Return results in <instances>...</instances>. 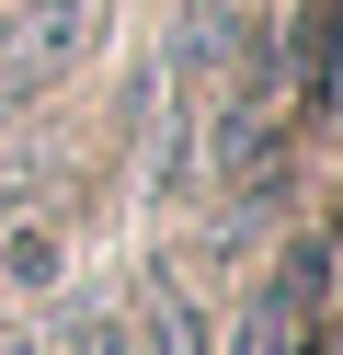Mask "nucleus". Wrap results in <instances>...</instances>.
Returning a JSON list of instances; mask_svg holds the SVG:
<instances>
[{
	"instance_id": "obj_1",
	"label": "nucleus",
	"mask_w": 343,
	"mask_h": 355,
	"mask_svg": "<svg viewBox=\"0 0 343 355\" xmlns=\"http://www.w3.org/2000/svg\"><path fill=\"white\" fill-rule=\"evenodd\" d=\"M332 241H297L286 263L263 275V298L240 309V344L229 355H320V332H332Z\"/></svg>"
},
{
	"instance_id": "obj_2",
	"label": "nucleus",
	"mask_w": 343,
	"mask_h": 355,
	"mask_svg": "<svg viewBox=\"0 0 343 355\" xmlns=\"http://www.w3.org/2000/svg\"><path fill=\"white\" fill-rule=\"evenodd\" d=\"M149 355H206V321H195V298H183L172 275L149 286Z\"/></svg>"
},
{
	"instance_id": "obj_3",
	"label": "nucleus",
	"mask_w": 343,
	"mask_h": 355,
	"mask_svg": "<svg viewBox=\"0 0 343 355\" xmlns=\"http://www.w3.org/2000/svg\"><path fill=\"white\" fill-rule=\"evenodd\" d=\"M332 58H343V0H309V24H297V69H309V92H332Z\"/></svg>"
},
{
	"instance_id": "obj_4",
	"label": "nucleus",
	"mask_w": 343,
	"mask_h": 355,
	"mask_svg": "<svg viewBox=\"0 0 343 355\" xmlns=\"http://www.w3.org/2000/svg\"><path fill=\"white\" fill-rule=\"evenodd\" d=\"M0 275L12 286H58V241L46 230H0Z\"/></svg>"
},
{
	"instance_id": "obj_5",
	"label": "nucleus",
	"mask_w": 343,
	"mask_h": 355,
	"mask_svg": "<svg viewBox=\"0 0 343 355\" xmlns=\"http://www.w3.org/2000/svg\"><path fill=\"white\" fill-rule=\"evenodd\" d=\"M80 355H149V344H137L126 321H91V332H80Z\"/></svg>"
},
{
	"instance_id": "obj_6",
	"label": "nucleus",
	"mask_w": 343,
	"mask_h": 355,
	"mask_svg": "<svg viewBox=\"0 0 343 355\" xmlns=\"http://www.w3.org/2000/svg\"><path fill=\"white\" fill-rule=\"evenodd\" d=\"M0 355H35V344H0Z\"/></svg>"
}]
</instances>
